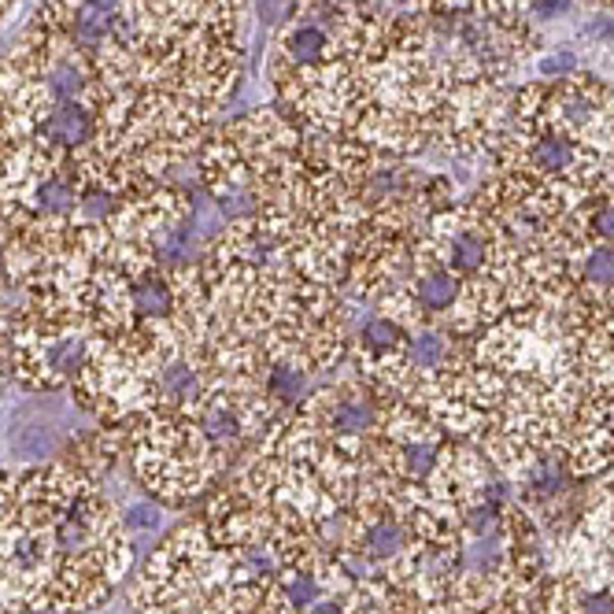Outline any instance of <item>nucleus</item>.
I'll list each match as a JSON object with an SVG mask.
<instances>
[{
    "label": "nucleus",
    "instance_id": "1",
    "mask_svg": "<svg viewBox=\"0 0 614 614\" xmlns=\"http://www.w3.org/2000/svg\"><path fill=\"white\" fill-rule=\"evenodd\" d=\"M134 570L123 511L67 459L0 467V614H89Z\"/></svg>",
    "mask_w": 614,
    "mask_h": 614
},
{
    "label": "nucleus",
    "instance_id": "2",
    "mask_svg": "<svg viewBox=\"0 0 614 614\" xmlns=\"http://www.w3.org/2000/svg\"><path fill=\"white\" fill-rule=\"evenodd\" d=\"M126 467L163 511H182L230 474V459L193 418L141 411L126 418Z\"/></svg>",
    "mask_w": 614,
    "mask_h": 614
},
{
    "label": "nucleus",
    "instance_id": "3",
    "mask_svg": "<svg viewBox=\"0 0 614 614\" xmlns=\"http://www.w3.org/2000/svg\"><path fill=\"white\" fill-rule=\"evenodd\" d=\"M97 333L56 311L19 300L12 315V381L26 393H67L97 348Z\"/></svg>",
    "mask_w": 614,
    "mask_h": 614
},
{
    "label": "nucleus",
    "instance_id": "4",
    "mask_svg": "<svg viewBox=\"0 0 614 614\" xmlns=\"http://www.w3.org/2000/svg\"><path fill=\"white\" fill-rule=\"evenodd\" d=\"M574 71H578L574 52H555V56H544V60H541L544 78H559V74H574Z\"/></svg>",
    "mask_w": 614,
    "mask_h": 614
},
{
    "label": "nucleus",
    "instance_id": "5",
    "mask_svg": "<svg viewBox=\"0 0 614 614\" xmlns=\"http://www.w3.org/2000/svg\"><path fill=\"white\" fill-rule=\"evenodd\" d=\"M533 8H537L541 19H555V15H563L566 8H570V0H537Z\"/></svg>",
    "mask_w": 614,
    "mask_h": 614
}]
</instances>
